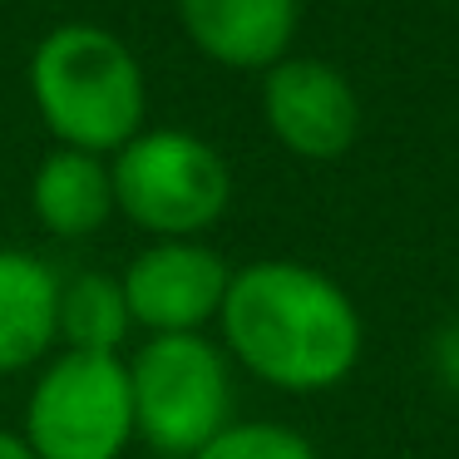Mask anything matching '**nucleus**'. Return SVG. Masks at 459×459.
Returning <instances> with one entry per match:
<instances>
[{
  "label": "nucleus",
  "instance_id": "obj_9",
  "mask_svg": "<svg viewBox=\"0 0 459 459\" xmlns=\"http://www.w3.org/2000/svg\"><path fill=\"white\" fill-rule=\"evenodd\" d=\"M60 336V281L35 252L0 247V370H25Z\"/></svg>",
  "mask_w": 459,
  "mask_h": 459
},
{
  "label": "nucleus",
  "instance_id": "obj_4",
  "mask_svg": "<svg viewBox=\"0 0 459 459\" xmlns=\"http://www.w3.org/2000/svg\"><path fill=\"white\" fill-rule=\"evenodd\" d=\"M109 178L114 208H124L143 232H159V238H193L212 228L232 198L222 153L188 129L134 134L119 149Z\"/></svg>",
  "mask_w": 459,
  "mask_h": 459
},
{
  "label": "nucleus",
  "instance_id": "obj_12",
  "mask_svg": "<svg viewBox=\"0 0 459 459\" xmlns=\"http://www.w3.org/2000/svg\"><path fill=\"white\" fill-rule=\"evenodd\" d=\"M193 459H316V449L281 425H228Z\"/></svg>",
  "mask_w": 459,
  "mask_h": 459
},
{
  "label": "nucleus",
  "instance_id": "obj_6",
  "mask_svg": "<svg viewBox=\"0 0 459 459\" xmlns=\"http://www.w3.org/2000/svg\"><path fill=\"white\" fill-rule=\"evenodd\" d=\"M228 281L232 272L212 247H198L188 238H163L159 247L134 257L119 287L139 326H149L153 336H183L222 311Z\"/></svg>",
  "mask_w": 459,
  "mask_h": 459
},
{
  "label": "nucleus",
  "instance_id": "obj_8",
  "mask_svg": "<svg viewBox=\"0 0 459 459\" xmlns=\"http://www.w3.org/2000/svg\"><path fill=\"white\" fill-rule=\"evenodd\" d=\"M178 15L188 40L228 70H272L297 35V0H178Z\"/></svg>",
  "mask_w": 459,
  "mask_h": 459
},
{
  "label": "nucleus",
  "instance_id": "obj_13",
  "mask_svg": "<svg viewBox=\"0 0 459 459\" xmlns=\"http://www.w3.org/2000/svg\"><path fill=\"white\" fill-rule=\"evenodd\" d=\"M435 360H439V376L449 385H459V326L439 331V346H435Z\"/></svg>",
  "mask_w": 459,
  "mask_h": 459
},
{
  "label": "nucleus",
  "instance_id": "obj_7",
  "mask_svg": "<svg viewBox=\"0 0 459 459\" xmlns=\"http://www.w3.org/2000/svg\"><path fill=\"white\" fill-rule=\"evenodd\" d=\"M262 114L281 149L301 159H341L356 143V90L321 60H277L262 84Z\"/></svg>",
  "mask_w": 459,
  "mask_h": 459
},
{
  "label": "nucleus",
  "instance_id": "obj_1",
  "mask_svg": "<svg viewBox=\"0 0 459 459\" xmlns=\"http://www.w3.org/2000/svg\"><path fill=\"white\" fill-rule=\"evenodd\" d=\"M222 336L277 390H331L360 356V316L331 277L301 262H252L228 281Z\"/></svg>",
  "mask_w": 459,
  "mask_h": 459
},
{
  "label": "nucleus",
  "instance_id": "obj_11",
  "mask_svg": "<svg viewBox=\"0 0 459 459\" xmlns=\"http://www.w3.org/2000/svg\"><path fill=\"white\" fill-rule=\"evenodd\" d=\"M129 301L114 277L84 272V277L60 287V336L70 351H94V356H119V341L129 331Z\"/></svg>",
  "mask_w": 459,
  "mask_h": 459
},
{
  "label": "nucleus",
  "instance_id": "obj_3",
  "mask_svg": "<svg viewBox=\"0 0 459 459\" xmlns=\"http://www.w3.org/2000/svg\"><path fill=\"white\" fill-rule=\"evenodd\" d=\"M129 395L134 435H143V445L169 459H193L228 429L232 415L228 366L198 331L143 341L129 360Z\"/></svg>",
  "mask_w": 459,
  "mask_h": 459
},
{
  "label": "nucleus",
  "instance_id": "obj_5",
  "mask_svg": "<svg viewBox=\"0 0 459 459\" xmlns=\"http://www.w3.org/2000/svg\"><path fill=\"white\" fill-rule=\"evenodd\" d=\"M134 439L129 366L119 356L65 351L30 390L25 445L40 459H119Z\"/></svg>",
  "mask_w": 459,
  "mask_h": 459
},
{
  "label": "nucleus",
  "instance_id": "obj_10",
  "mask_svg": "<svg viewBox=\"0 0 459 459\" xmlns=\"http://www.w3.org/2000/svg\"><path fill=\"white\" fill-rule=\"evenodd\" d=\"M30 208L55 238H90L114 212V178L100 163V153L84 149H55L35 169Z\"/></svg>",
  "mask_w": 459,
  "mask_h": 459
},
{
  "label": "nucleus",
  "instance_id": "obj_2",
  "mask_svg": "<svg viewBox=\"0 0 459 459\" xmlns=\"http://www.w3.org/2000/svg\"><path fill=\"white\" fill-rule=\"evenodd\" d=\"M30 94L65 149L109 153L143 134V70L104 25H60L30 55Z\"/></svg>",
  "mask_w": 459,
  "mask_h": 459
},
{
  "label": "nucleus",
  "instance_id": "obj_14",
  "mask_svg": "<svg viewBox=\"0 0 459 459\" xmlns=\"http://www.w3.org/2000/svg\"><path fill=\"white\" fill-rule=\"evenodd\" d=\"M0 459H40V455H35L25 439H15V435H5V429H0Z\"/></svg>",
  "mask_w": 459,
  "mask_h": 459
}]
</instances>
